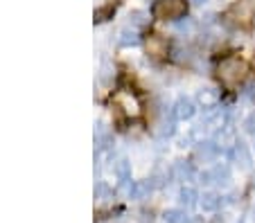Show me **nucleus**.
<instances>
[{"mask_svg":"<svg viewBox=\"0 0 255 223\" xmlns=\"http://www.w3.org/2000/svg\"><path fill=\"white\" fill-rule=\"evenodd\" d=\"M217 73H219L222 83H226V86H235V83H240L242 79H244L246 63L242 61L240 57H226V59H222V61H219Z\"/></svg>","mask_w":255,"mask_h":223,"instance_id":"obj_1","label":"nucleus"},{"mask_svg":"<svg viewBox=\"0 0 255 223\" xmlns=\"http://www.w3.org/2000/svg\"><path fill=\"white\" fill-rule=\"evenodd\" d=\"M185 9H188V2L185 0H158L154 5V16L163 20H178L185 16Z\"/></svg>","mask_w":255,"mask_h":223,"instance_id":"obj_2","label":"nucleus"},{"mask_svg":"<svg viewBox=\"0 0 255 223\" xmlns=\"http://www.w3.org/2000/svg\"><path fill=\"white\" fill-rule=\"evenodd\" d=\"M116 106L122 108L129 117H135L140 113V102H138V97H135L131 90H120L118 92L116 95Z\"/></svg>","mask_w":255,"mask_h":223,"instance_id":"obj_3","label":"nucleus"},{"mask_svg":"<svg viewBox=\"0 0 255 223\" xmlns=\"http://www.w3.org/2000/svg\"><path fill=\"white\" fill-rule=\"evenodd\" d=\"M197 108H194V102L190 97H178L172 106V117L178 122H185V120H192Z\"/></svg>","mask_w":255,"mask_h":223,"instance_id":"obj_4","label":"nucleus"},{"mask_svg":"<svg viewBox=\"0 0 255 223\" xmlns=\"http://www.w3.org/2000/svg\"><path fill=\"white\" fill-rule=\"evenodd\" d=\"M197 102L201 104L206 111H212V108H217V104H219V92H217L215 88H201V90L197 92Z\"/></svg>","mask_w":255,"mask_h":223,"instance_id":"obj_5","label":"nucleus"},{"mask_svg":"<svg viewBox=\"0 0 255 223\" xmlns=\"http://www.w3.org/2000/svg\"><path fill=\"white\" fill-rule=\"evenodd\" d=\"M147 54H151L154 59H160L167 54V41L163 36H149L147 41Z\"/></svg>","mask_w":255,"mask_h":223,"instance_id":"obj_6","label":"nucleus"},{"mask_svg":"<svg viewBox=\"0 0 255 223\" xmlns=\"http://www.w3.org/2000/svg\"><path fill=\"white\" fill-rule=\"evenodd\" d=\"M217 155H219V145H215V142H199V147H197L199 160L208 162V160H215Z\"/></svg>","mask_w":255,"mask_h":223,"instance_id":"obj_7","label":"nucleus"},{"mask_svg":"<svg viewBox=\"0 0 255 223\" xmlns=\"http://www.w3.org/2000/svg\"><path fill=\"white\" fill-rule=\"evenodd\" d=\"M210 180L217 185H228L231 183V169L226 165H217L215 169H210Z\"/></svg>","mask_w":255,"mask_h":223,"instance_id":"obj_8","label":"nucleus"},{"mask_svg":"<svg viewBox=\"0 0 255 223\" xmlns=\"http://www.w3.org/2000/svg\"><path fill=\"white\" fill-rule=\"evenodd\" d=\"M235 160H237V165L242 167V169H251V153H249V149H246L242 142H235Z\"/></svg>","mask_w":255,"mask_h":223,"instance_id":"obj_9","label":"nucleus"},{"mask_svg":"<svg viewBox=\"0 0 255 223\" xmlns=\"http://www.w3.org/2000/svg\"><path fill=\"white\" fill-rule=\"evenodd\" d=\"M118 43L120 45H125V48H129V45H138L140 43V39H138V29H133V27H127V29H122L120 32V39H118Z\"/></svg>","mask_w":255,"mask_h":223,"instance_id":"obj_10","label":"nucleus"},{"mask_svg":"<svg viewBox=\"0 0 255 223\" xmlns=\"http://www.w3.org/2000/svg\"><path fill=\"white\" fill-rule=\"evenodd\" d=\"M174 27H176L178 34H192L194 27H197V23H194V18H190V16H183V18H178L174 20Z\"/></svg>","mask_w":255,"mask_h":223,"instance_id":"obj_11","label":"nucleus"},{"mask_svg":"<svg viewBox=\"0 0 255 223\" xmlns=\"http://www.w3.org/2000/svg\"><path fill=\"white\" fill-rule=\"evenodd\" d=\"M219 205H222V196L219 194H203L201 199V208L206 210V212H215V210H219Z\"/></svg>","mask_w":255,"mask_h":223,"instance_id":"obj_12","label":"nucleus"},{"mask_svg":"<svg viewBox=\"0 0 255 223\" xmlns=\"http://www.w3.org/2000/svg\"><path fill=\"white\" fill-rule=\"evenodd\" d=\"M147 23H149V16L144 14V11H131V14H129V25H131L133 29L144 27Z\"/></svg>","mask_w":255,"mask_h":223,"instance_id":"obj_13","label":"nucleus"},{"mask_svg":"<svg viewBox=\"0 0 255 223\" xmlns=\"http://www.w3.org/2000/svg\"><path fill=\"white\" fill-rule=\"evenodd\" d=\"M165 221L167 223H188V217L181 210H167L165 212Z\"/></svg>","mask_w":255,"mask_h":223,"instance_id":"obj_14","label":"nucleus"},{"mask_svg":"<svg viewBox=\"0 0 255 223\" xmlns=\"http://www.w3.org/2000/svg\"><path fill=\"white\" fill-rule=\"evenodd\" d=\"M174 171H176L178 176H181V178H192V165H190V162H183V160H178L176 165H174Z\"/></svg>","mask_w":255,"mask_h":223,"instance_id":"obj_15","label":"nucleus"},{"mask_svg":"<svg viewBox=\"0 0 255 223\" xmlns=\"http://www.w3.org/2000/svg\"><path fill=\"white\" fill-rule=\"evenodd\" d=\"M181 203L183 205H194L197 203V192H194L192 187L181 189Z\"/></svg>","mask_w":255,"mask_h":223,"instance_id":"obj_16","label":"nucleus"},{"mask_svg":"<svg viewBox=\"0 0 255 223\" xmlns=\"http://www.w3.org/2000/svg\"><path fill=\"white\" fill-rule=\"evenodd\" d=\"M235 11L240 14V11H244L246 16H251L255 11V0H240V5L235 7Z\"/></svg>","mask_w":255,"mask_h":223,"instance_id":"obj_17","label":"nucleus"},{"mask_svg":"<svg viewBox=\"0 0 255 223\" xmlns=\"http://www.w3.org/2000/svg\"><path fill=\"white\" fill-rule=\"evenodd\" d=\"M242 97H244L246 102L255 104V81L246 83V86H244V90H242Z\"/></svg>","mask_w":255,"mask_h":223,"instance_id":"obj_18","label":"nucleus"},{"mask_svg":"<svg viewBox=\"0 0 255 223\" xmlns=\"http://www.w3.org/2000/svg\"><path fill=\"white\" fill-rule=\"evenodd\" d=\"M172 133H174V117H172V120H163V122H160V136L167 138V136H172Z\"/></svg>","mask_w":255,"mask_h":223,"instance_id":"obj_19","label":"nucleus"},{"mask_svg":"<svg viewBox=\"0 0 255 223\" xmlns=\"http://www.w3.org/2000/svg\"><path fill=\"white\" fill-rule=\"evenodd\" d=\"M244 131L249 133V136H255V111L244 120Z\"/></svg>","mask_w":255,"mask_h":223,"instance_id":"obj_20","label":"nucleus"},{"mask_svg":"<svg viewBox=\"0 0 255 223\" xmlns=\"http://www.w3.org/2000/svg\"><path fill=\"white\" fill-rule=\"evenodd\" d=\"M118 174H120V178H127V176H129V162L120 160V165H118Z\"/></svg>","mask_w":255,"mask_h":223,"instance_id":"obj_21","label":"nucleus"},{"mask_svg":"<svg viewBox=\"0 0 255 223\" xmlns=\"http://www.w3.org/2000/svg\"><path fill=\"white\" fill-rule=\"evenodd\" d=\"M190 2H192V5H206L208 0H190Z\"/></svg>","mask_w":255,"mask_h":223,"instance_id":"obj_22","label":"nucleus"},{"mask_svg":"<svg viewBox=\"0 0 255 223\" xmlns=\"http://www.w3.org/2000/svg\"><path fill=\"white\" fill-rule=\"evenodd\" d=\"M253 221H255V208H253Z\"/></svg>","mask_w":255,"mask_h":223,"instance_id":"obj_23","label":"nucleus"}]
</instances>
